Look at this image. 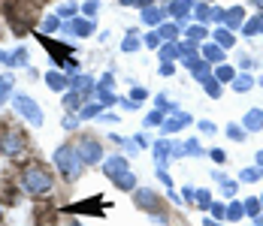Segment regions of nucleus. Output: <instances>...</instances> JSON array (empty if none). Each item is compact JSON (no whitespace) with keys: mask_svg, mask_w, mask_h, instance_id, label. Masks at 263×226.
Returning a JSON list of instances; mask_svg holds the SVG:
<instances>
[{"mask_svg":"<svg viewBox=\"0 0 263 226\" xmlns=\"http://www.w3.org/2000/svg\"><path fill=\"white\" fill-rule=\"evenodd\" d=\"M54 181L52 175L40 166V163H27L25 169H22V190L30 193V196H46V193H52Z\"/></svg>","mask_w":263,"mask_h":226,"instance_id":"f257e3e1","label":"nucleus"},{"mask_svg":"<svg viewBox=\"0 0 263 226\" xmlns=\"http://www.w3.org/2000/svg\"><path fill=\"white\" fill-rule=\"evenodd\" d=\"M6 18L12 22V30L22 36L36 18V6L27 3V0H6Z\"/></svg>","mask_w":263,"mask_h":226,"instance_id":"f03ea898","label":"nucleus"},{"mask_svg":"<svg viewBox=\"0 0 263 226\" xmlns=\"http://www.w3.org/2000/svg\"><path fill=\"white\" fill-rule=\"evenodd\" d=\"M54 166H58V172L67 178V181L79 178V172H82V157H79V151L70 148V145H61V148L54 151Z\"/></svg>","mask_w":263,"mask_h":226,"instance_id":"7ed1b4c3","label":"nucleus"},{"mask_svg":"<svg viewBox=\"0 0 263 226\" xmlns=\"http://www.w3.org/2000/svg\"><path fill=\"white\" fill-rule=\"evenodd\" d=\"M12 106H15V112L25 118L27 124H33V127L43 124V109H40L36 102L30 100L27 94H15V97H12Z\"/></svg>","mask_w":263,"mask_h":226,"instance_id":"20e7f679","label":"nucleus"},{"mask_svg":"<svg viewBox=\"0 0 263 226\" xmlns=\"http://www.w3.org/2000/svg\"><path fill=\"white\" fill-rule=\"evenodd\" d=\"M76 151H79L82 163H97V160L103 157V148H100V142H94L91 136H85V139H79V145H76Z\"/></svg>","mask_w":263,"mask_h":226,"instance_id":"39448f33","label":"nucleus"},{"mask_svg":"<svg viewBox=\"0 0 263 226\" xmlns=\"http://www.w3.org/2000/svg\"><path fill=\"white\" fill-rule=\"evenodd\" d=\"M0 151L9 154V157L22 154V151H25V136H22V133H3V136H0Z\"/></svg>","mask_w":263,"mask_h":226,"instance_id":"423d86ee","label":"nucleus"},{"mask_svg":"<svg viewBox=\"0 0 263 226\" xmlns=\"http://www.w3.org/2000/svg\"><path fill=\"white\" fill-rule=\"evenodd\" d=\"M103 172L112 178V181H115V178H121L124 172H130V166H127V157H118V154H115V157H106Z\"/></svg>","mask_w":263,"mask_h":226,"instance_id":"0eeeda50","label":"nucleus"},{"mask_svg":"<svg viewBox=\"0 0 263 226\" xmlns=\"http://www.w3.org/2000/svg\"><path fill=\"white\" fill-rule=\"evenodd\" d=\"M194 9V0H173L170 6H166V15H173V18H179V25L184 22V15Z\"/></svg>","mask_w":263,"mask_h":226,"instance_id":"6e6552de","label":"nucleus"},{"mask_svg":"<svg viewBox=\"0 0 263 226\" xmlns=\"http://www.w3.org/2000/svg\"><path fill=\"white\" fill-rule=\"evenodd\" d=\"M242 127H245L248 133L263 130V109H248V112H245V118H242Z\"/></svg>","mask_w":263,"mask_h":226,"instance_id":"1a4fd4ad","label":"nucleus"},{"mask_svg":"<svg viewBox=\"0 0 263 226\" xmlns=\"http://www.w3.org/2000/svg\"><path fill=\"white\" fill-rule=\"evenodd\" d=\"M136 205L142 208V211H158V205H160V199L152 193V190H136Z\"/></svg>","mask_w":263,"mask_h":226,"instance_id":"9d476101","label":"nucleus"},{"mask_svg":"<svg viewBox=\"0 0 263 226\" xmlns=\"http://www.w3.org/2000/svg\"><path fill=\"white\" fill-rule=\"evenodd\" d=\"M224 25L230 27V30L242 27V25H245V9H242V6H233L230 12H224Z\"/></svg>","mask_w":263,"mask_h":226,"instance_id":"9b49d317","label":"nucleus"},{"mask_svg":"<svg viewBox=\"0 0 263 226\" xmlns=\"http://www.w3.org/2000/svg\"><path fill=\"white\" fill-rule=\"evenodd\" d=\"M97 85H94V78L91 75H76V78H70V91H76V94H88V91H94Z\"/></svg>","mask_w":263,"mask_h":226,"instance_id":"f8f14e48","label":"nucleus"},{"mask_svg":"<svg viewBox=\"0 0 263 226\" xmlns=\"http://www.w3.org/2000/svg\"><path fill=\"white\" fill-rule=\"evenodd\" d=\"M191 124V115H184V112H176L170 121H163V133H176V130H182V127Z\"/></svg>","mask_w":263,"mask_h":226,"instance_id":"ddd939ff","label":"nucleus"},{"mask_svg":"<svg viewBox=\"0 0 263 226\" xmlns=\"http://www.w3.org/2000/svg\"><path fill=\"white\" fill-rule=\"evenodd\" d=\"M61 27H64V33H76V36H88V33H91V22H88V18L67 22V25H61Z\"/></svg>","mask_w":263,"mask_h":226,"instance_id":"4468645a","label":"nucleus"},{"mask_svg":"<svg viewBox=\"0 0 263 226\" xmlns=\"http://www.w3.org/2000/svg\"><path fill=\"white\" fill-rule=\"evenodd\" d=\"M160 18H166V9H158V6H142V22H145V25H160Z\"/></svg>","mask_w":263,"mask_h":226,"instance_id":"2eb2a0df","label":"nucleus"},{"mask_svg":"<svg viewBox=\"0 0 263 226\" xmlns=\"http://www.w3.org/2000/svg\"><path fill=\"white\" fill-rule=\"evenodd\" d=\"M46 85H49L52 91H67V88H70V78H64L61 73H46Z\"/></svg>","mask_w":263,"mask_h":226,"instance_id":"dca6fc26","label":"nucleus"},{"mask_svg":"<svg viewBox=\"0 0 263 226\" xmlns=\"http://www.w3.org/2000/svg\"><path fill=\"white\" fill-rule=\"evenodd\" d=\"M251 88H254V78L248 73H242V75L233 78V91H236V94H245V91H251Z\"/></svg>","mask_w":263,"mask_h":226,"instance_id":"f3484780","label":"nucleus"},{"mask_svg":"<svg viewBox=\"0 0 263 226\" xmlns=\"http://www.w3.org/2000/svg\"><path fill=\"white\" fill-rule=\"evenodd\" d=\"M170 154H173V145H170V139H160L158 145H155V157H158V163H163Z\"/></svg>","mask_w":263,"mask_h":226,"instance_id":"a211bd4d","label":"nucleus"},{"mask_svg":"<svg viewBox=\"0 0 263 226\" xmlns=\"http://www.w3.org/2000/svg\"><path fill=\"white\" fill-rule=\"evenodd\" d=\"M176 154H194V157H200L203 148H200V142H197V139H187L182 148H176Z\"/></svg>","mask_w":263,"mask_h":226,"instance_id":"6ab92c4d","label":"nucleus"},{"mask_svg":"<svg viewBox=\"0 0 263 226\" xmlns=\"http://www.w3.org/2000/svg\"><path fill=\"white\" fill-rule=\"evenodd\" d=\"M215 43H218L221 49H230V46H233V33L221 27V30H215Z\"/></svg>","mask_w":263,"mask_h":226,"instance_id":"aec40b11","label":"nucleus"},{"mask_svg":"<svg viewBox=\"0 0 263 226\" xmlns=\"http://www.w3.org/2000/svg\"><path fill=\"white\" fill-rule=\"evenodd\" d=\"M203 85H206V94H209V97H215V100L221 97V81H218V78L206 75V78H203Z\"/></svg>","mask_w":263,"mask_h":226,"instance_id":"412c9836","label":"nucleus"},{"mask_svg":"<svg viewBox=\"0 0 263 226\" xmlns=\"http://www.w3.org/2000/svg\"><path fill=\"white\" fill-rule=\"evenodd\" d=\"M100 115H103V106H100V102L82 106V112H79V118H100Z\"/></svg>","mask_w":263,"mask_h":226,"instance_id":"4be33fe9","label":"nucleus"},{"mask_svg":"<svg viewBox=\"0 0 263 226\" xmlns=\"http://www.w3.org/2000/svg\"><path fill=\"white\" fill-rule=\"evenodd\" d=\"M179 57H182L184 64H187V67H191V64H194V60H197V49H194V46H187V43H184V46H179Z\"/></svg>","mask_w":263,"mask_h":226,"instance_id":"5701e85b","label":"nucleus"},{"mask_svg":"<svg viewBox=\"0 0 263 226\" xmlns=\"http://www.w3.org/2000/svg\"><path fill=\"white\" fill-rule=\"evenodd\" d=\"M203 54H206V60H221V57H224V49L215 46V43H209V46H203Z\"/></svg>","mask_w":263,"mask_h":226,"instance_id":"b1692460","label":"nucleus"},{"mask_svg":"<svg viewBox=\"0 0 263 226\" xmlns=\"http://www.w3.org/2000/svg\"><path fill=\"white\" fill-rule=\"evenodd\" d=\"M115 184H118L121 190H133V187H136V175H133V172H124L121 178H115Z\"/></svg>","mask_w":263,"mask_h":226,"instance_id":"393cba45","label":"nucleus"},{"mask_svg":"<svg viewBox=\"0 0 263 226\" xmlns=\"http://www.w3.org/2000/svg\"><path fill=\"white\" fill-rule=\"evenodd\" d=\"M191 73H194L197 78H200V81H203V78L209 75V64H206V60H194V64H191Z\"/></svg>","mask_w":263,"mask_h":226,"instance_id":"a878e982","label":"nucleus"},{"mask_svg":"<svg viewBox=\"0 0 263 226\" xmlns=\"http://www.w3.org/2000/svg\"><path fill=\"white\" fill-rule=\"evenodd\" d=\"M242 214H245V205L242 202H230L227 205V220H239Z\"/></svg>","mask_w":263,"mask_h":226,"instance_id":"bb28decb","label":"nucleus"},{"mask_svg":"<svg viewBox=\"0 0 263 226\" xmlns=\"http://www.w3.org/2000/svg\"><path fill=\"white\" fill-rule=\"evenodd\" d=\"M263 175V166H254V169H242L239 172V181H257Z\"/></svg>","mask_w":263,"mask_h":226,"instance_id":"cd10ccee","label":"nucleus"},{"mask_svg":"<svg viewBox=\"0 0 263 226\" xmlns=\"http://www.w3.org/2000/svg\"><path fill=\"white\" fill-rule=\"evenodd\" d=\"M76 9H79V6H76L73 0H67V3H61V9H58V15H61V18H73V15H76Z\"/></svg>","mask_w":263,"mask_h":226,"instance_id":"c85d7f7f","label":"nucleus"},{"mask_svg":"<svg viewBox=\"0 0 263 226\" xmlns=\"http://www.w3.org/2000/svg\"><path fill=\"white\" fill-rule=\"evenodd\" d=\"M160 57H163V64H166V60H173V57H179V46H176V43L160 46Z\"/></svg>","mask_w":263,"mask_h":226,"instance_id":"c756f323","label":"nucleus"},{"mask_svg":"<svg viewBox=\"0 0 263 226\" xmlns=\"http://www.w3.org/2000/svg\"><path fill=\"white\" fill-rule=\"evenodd\" d=\"M9 88H12V75H0V106L9 97Z\"/></svg>","mask_w":263,"mask_h":226,"instance_id":"7c9ffc66","label":"nucleus"},{"mask_svg":"<svg viewBox=\"0 0 263 226\" xmlns=\"http://www.w3.org/2000/svg\"><path fill=\"white\" fill-rule=\"evenodd\" d=\"M245 133H248V130H245V127H239V124H230V127H227V136H230L233 142H242V139H245Z\"/></svg>","mask_w":263,"mask_h":226,"instance_id":"2f4dec72","label":"nucleus"},{"mask_svg":"<svg viewBox=\"0 0 263 226\" xmlns=\"http://www.w3.org/2000/svg\"><path fill=\"white\" fill-rule=\"evenodd\" d=\"M215 75H218V81H233V78H236L233 67H218V70H215Z\"/></svg>","mask_w":263,"mask_h":226,"instance_id":"473e14b6","label":"nucleus"},{"mask_svg":"<svg viewBox=\"0 0 263 226\" xmlns=\"http://www.w3.org/2000/svg\"><path fill=\"white\" fill-rule=\"evenodd\" d=\"M187 39H194V43H200V39H206V30H203L200 25L187 27Z\"/></svg>","mask_w":263,"mask_h":226,"instance_id":"72a5a7b5","label":"nucleus"},{"mask_svg":"<svg viewBox=\"0 0 263 226\" xmlns=\"http://www.w3.org/2000/svg\"><path fill=\"white\" fill-rule=\"evenodd\" d=\"M260 22H263V15H257V18H251V22H245V33H248V36H254V33H257V30H260Z\"/></svg>","mask_w":263,"mask_h":226,"instance_id":"f704fd0d","label":"nucleus"},{"mask_svg":"<svg viewBox=\"0 0 263 226\" xmlns=\"http://www.w3.org/2000/svg\"><path fill=\"white\" fill-rule=\"evenodd\" d=\"M245 214L260 217V199H248V202H245Z\"/></svg>","mask_w":263,"mask_h":226,"instance_id":"c9c22d12","label":"nucleus"},{"mask_svg":"<svg viewBox=\"0 0 263 226\" xmlns=\"http://www.w3.org/2000/svg\"><path fill=\"white\" fill-rule=\"evenodd\" d=\"M139 49V39H136V33H127V39L121 43V51H136Z\"/></svg>","mask_w":263,"mask_h":226,"instance_id":"e433bc0d","label":"nucleus"},{"mask_svg":"<svg viewBox=\"0 0 263 226\" xmlns=\"http://www.w3.org/2000/svg\"><path fill=\"white\" fill-rule=\"evenodd\" d=\"M194 202H197L200 208H209V205H212V196H209V190H200V193L194 196Z\"/></svg>","mask_w":263,"mask_h":226,"instance_id":"4c0bfd02","label":"nucleus"},{"mask_svg":"<svg viewBox=\"0 0 263 226\" xmlns=\"http://www.w3.org/2000/svg\"><path fill=\"white\" fill-rule=\"evenodd\" d=\"M197 18H200V22H212V6L200 3V6H197Z\"/></svg>","mask_w":263,"mask_h":226,"instance_id":"58836bf2","label":"nucleus"},{"mask_svg":"<svg viewBox=\"0 0 263 226\" xmlns=\"http://www.w3.org/2000/svg\"><path fill=\"white\" fill-rule=\"evenodd\" d=\"M158 124H163V112H152V115H148V118H145V127H158Z\"/></svg>","mask_w":263,"mask_h":226,"instance_id":"ea45409f","label":"nucleus"},{"mask_svg":"<svg viewBox=\"0 0 263 226\" xmlns=\"http://www.w3.org/2000/svg\"><path fill=\"white\" fill-rule=\"evenodd\" d=\"M46 33H52V30H58V27H61V15H49V18H46Z\"/></svg>","mask_w":263,"mask_h":226,"instance_id":"a19ab883","label":"nucleus"},{"mask_svg":"<svg viewBox=\"0 0 263 226\" xmlns=\"http://www.w3.org/2000/svg\"><path fill=\"white\" fill-rule=\"evenodd\" d=\"M176 33H179V25H163L160 27V36H166V39H176Z\"/></svg>","mask_w":263,"mask_h":226,"instance_id":"79ce46f5","label":"nucleus"},{"mask_svg":"<svg viewBox=\"0 0 263 226\" xmlns=\"http://www.w3.org/2000/svg\"><path fill=\"white\" fill-rule=\"evenodd\" d=\"M97 9H100V0H88V3L82 6V12H85V15H97Z\"/></svg>","mask_w":263,"mask_h":226,"instance_id":"37998d69","label":"nucleus"},{"mask_svg":"<svg viewBox=\"0 0 263 226\" xmlns=\"http://www.w3.org/2000/svg\"><path fill=\"white\" fill-rule=\"evenodd\" d=\"M209 211L218 217V220H227V208H224V205H218V202H215V205H209Z\"/></svg>","mask_w":263,"mask_h":226,"instance_id":"c03bdc74","label":"nucleus"},{"mask_svg":"<svg viewBox=\"0 0 263 226\" xmlns=\"http://www.w3.org/2000/svg\"><path fill=\"white\" fill-rule=\"evenodd\" d=\"M221 190H224L227 196H233V193H236V181H230V178H224V181H221Z\"/></svg>","mask_w":263,"mask_h":226,"instance_id":"a18cd8bd","label":"nucleus"},{"mask_svg":"<svg viewBox=\"0 0 263 226\" xmlns=\"http://www.w3.org/2000/svg\"><path fill=\"white\" fill-rule=\"evenodd\" d=\"M145 46L148 49H160V33H148L145 36Z\"/></svg>","mask_w":263,"mask_h":226,"instance_id":"49530a36","label":"nucleus"},{"mask_svg":"<svg viewBox=\"0 0 263 226\" xmlns=\"http://www.w3.org/2000/svg\"><path fill=\"white\" fill-rule=\"evenodd\" d=\"M64 106L67 109H79V94H67L64 97Z\"/></svg>","mask_w":263,"mask_h":226,"instance_id":"de8ad7c7","label":"nucleus"},{"mask_svg":"<svg viewBox=\"0 0 263 226\" xmlns=\"http://www.w3.org/2000/svg\"><path fill=\"white\" fill-rule=\"evenodd\" d=\"M145 97H148V91H145V88H133V102L145 100Z\"/></svg>","mask_w":263,"mask_h":226,"instance_id":"09e8293b","label":"nucleus"},{"mask_svg":"<svg viewBox=\"0 0 263 226\" xmlns=\"http://www.w3.org/2000/svg\"><path fill=\"white\" fill-rule=\"evenodd\" d=\"M118 3H124V6H148L152 0H118Z\"/></svg>","mask_w":263,"mask_h":226,"instance_id":"8fccbe9b","label":"nucleus"},{"mask_svg":"<svg viewBox=\"0 0 263 226\" xmlns=\"http://www.w3.org/2000/svg\"><path fill=\"white\" fill-rule=\"evenodd\" d=\"M176 73V67H173V60H166L163 67H160V75H173Z\"/></svg>","mask_w":263,"mask_h":226,"instance_id":"3c124183","label":"nucleus"},{"mask_svg":"<svg viewBox=\"0 0 263 226\" xmlns=\"http://www.w3.org/2000/svg\"><path fill=\"white\" fill-rule=\"evenodd\" d=\"M136 148H148V136H145V133L136 136Z\"/></svg>","mask_w":263,"mask_h":226,"instance_id":"603ef678","label":"nucleus"},{"mask_svg":"<svg viewBox=\"0 0 263 226\" xmlns=\"http://www.w3.org/2000/svg\"><path fill=\"white\" fill-rule=\"evenodd\" d=\"M158 175H160V181H163V184H166V190H170V187H173V178L166 175V172H163V169H158Z\"/></svg>","mask_w":263,"mask_h":226,"instance_id":"864d4df0","label":"nucleus"},{"mask_svg":"<svg viewBox=\"0 0 263 226\" xmlns=\"http://www.w3.org/2000/svg\"><path fill=\"white\" fill-rule=\"evenodd\" d=\"M200 130H203V133H215V124H212V121H200Z\"/></svg>","mask_w":263,"mask_h":226,"instance_id":"5fc2aeb1","label":"nucleus"},{"mask_svg":"<svg viewBox=\"0 0 263 226\" xmlns=\"http://www.w3.org/2000/svg\"><path fill=\"white\" fill-rule=\"evenodd\" d=\"M79 124V121H76V118H64V127H67V130H73V127Z\"/></svg>","mask_w":263,"mask_h":226,"instance_id":"6e6d98bb","label":"nucleus"},{"mask_svg":"<svg viewBox=\"0 0 263 226\" xmlns=\"http://www.w3.org/2000/svg\"><path fill=\"white\" fill-rule=\"evenodd\" d=\"M257 163L263 166V151H257Z\"/></svg>","mask_w":263,"mask_h":226,"instance_id":"4d7b16f0","label":"nucleus"},{"mask_svg":"<svg viewBox=\"0 0 263 226\" xmlns=\"http://www.w3.org/2000/svg\"><path fill=\"white\" fill-rule=\"evenodd\" d=\"M206 226H221V223H215V220H206Z\"/></svg>","mask_w":263,"mask_h":226,"instance_id":"13d9d810","label":"nucleus"},{"mask_svg":"<svg viewBox=\"0 0 263 226\" xmlns=\"http://www.w3.org/2000/svg\"><path fill=\"white\" fill-rule=\"evenodd\" d=\"M70 226H79V223H76V220H70Z\"/></svg>","mask_w":263,"mask_h":226,"instance_id":"bf43d9fd","label":"nucleus"},{"mask_svg":"<svg viewBox=\"0 0 263 226\" xmlns=\"http://www.w3.org/2000/svg\"><path fill=\"white\" fill-rule=\"evenodd\" d=\"M260 30H263V22H260Z\"/></svg>","mask_w":263,"mask_h":226,"instance_id":"052dcab7","label":"nucleus"},{"mask_svg":"<svg viewBox=\"0 0 263 226\" xmlns=\"http://www.w3.org/2000/svg\"><path fill=\"white\" fill-rule=\"evenodd\" d=\"M260 205H263V199H260Z\"/></svg>","mask_w":263,"mask_h":226,"instance_id":"680f3d73","label":"nucleus"}]
</instances>
